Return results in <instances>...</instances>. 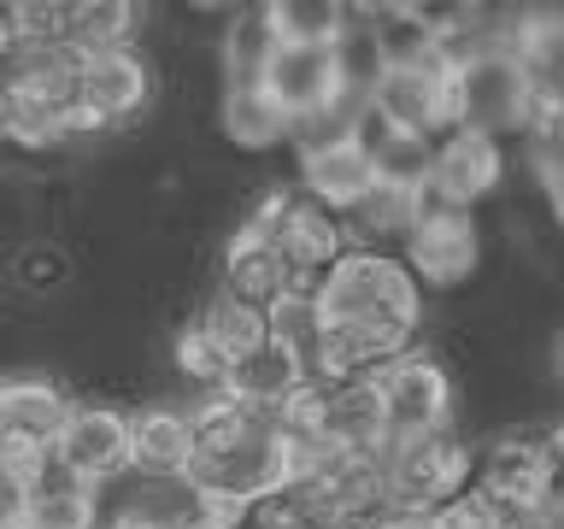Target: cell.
Listing matches in <instances>:
<instances>
[{"instance_id": "obj_17", "label": "cell", "mask_w": 564, "mask_h": 529, "mask_svg": "<svg viewBox=\"0 0 564 529\" xmlns=\"http://www.w3.org/2000/svg\"><path fill=\"white\" fill-rule=\"evenodd\" d=\"M306 382H312L306 359H294L282 342H271V347H259V353H247V359H236L224 395H236V400H247V406H289Z\"/></svg>"}, {"instance_id": "obj_24", "label": "cell", "mask_w": 564, "mask_h": 529, "mask_svg": "<svg viewBox=\"0 0 564 529\" xmlns=\"http://www.w3.org/2000/svg\"><path fill=\"white\" fill-rule=\"evenodd\" d=\"M200 324L218 335V347L229 353V359H247V353L271 347V312H264V306H247V300L224 294V289L200 306Z\"/></svg>"}, {"instance_id": "obj_2", "label": "cell", "mask_w": 564, "mask_h": 529, "mask_svg": "<svg viewBox=\"0 0 564 529\" xmlns=\"http://www.w3.org/2000/svg\"><path fill=\"white\" fill-rule=\"evenodd\" d=\"M264 236L276 241V253L289 259V271L300 289H324L329 271L352 253V224L341 212H329L324 201H312L306 188H271L264 201L247 212Z\"/></svg>"}, {"instance_id": "obj_11", "label": "cell", "mask_w": 564, "mask_h": 529, "mask_svg": "<svg viewBox=\"0 0 564 529\" xmlns=\"http://www.w3.org/2000/svg\"><path fill=\"white\" fill-rule=\"evenodd\" d=\"M506 176V141L482 130H453L435 141V171H430V201L470 212L476 201H488Z\"/></svg>"}, {"instance_id": "obj_27", "label": "cell", "mask_w": 564, "mask_h": 529, "mask_svg": "<svg viewBox=\"0 0 564 529\" xmlns=\"http://www.w3.org/2000/svg\"><path fill=\"white\" fill-rule=\"evenodd\" d=\"M500 523H506V506L494 500V494L476 483V476H470L458 494H447V500H441L430 518H423V529H500Z\"/></svg>"}, {"instance_id": "obj_6", "label": "cell", "mask_w": 564, "mask_h": 529, "mask_svg": "<svg viewBox=\"0 0 564 529\" xmlns=\"http://www.w3.org/2000/svg\"><path fill=\"white\" fill-rule=\"evenodd\" d=\"M377 395L388 412V447L412 435L453 430V370L430 347H412L400 365H388L377 377Z\"/></svg>"}, {"instance_id": "obj_19", "label": "cell", "mask_w": 564, "mask_h": 529, "mask_svg": "<svg viewBox=\"0 0 564 529\" xmlns=\"http://www.w3.org/2000/svg\"><path fill=\"white\" fill-rule=\"evenodd\" d=\"M141 12L135 0H70V47L77 53H118V47H135L141 35Z\"/></svg>"}, {"instance_id": "obj_26", "label": "cell", "mask_w": 564, "mask_h": 529, "mask_svg": "<svg viewBox=\"0 0 564 529\" xmlns=\"http://www.w3.org/2000/svg\"><path fill=\"white\" fill-rule=\"evenodd\" d=\"M12 282L24 294H53V289H65L70 282V253L59 241H47V236H35V241H24L12 253Z\"/></svg>"}, {"instance_id": "obj_28", "label": "cell", "mask_w": 564, "mask_h": 529, "mask_svg": "<svg viewBox=\"0 0 564 529\" xmlns=\"http://www.w3.org/2000/svg\"><path fill=\"white\" fill-rule=\"evenodd\" d=\"M541 518H546V529H564V483L553 488V500H546V511H541Z\"/></svg>"}, {"instance_id": "obj_29", "label": "cell", "mask_w": 564, "mask_h": 529, "mask_svg": "<svg viewBox=\"0 0 564 529\" xmlns=\"http://www.w3.org/2000/svg\"><path fill=\"white\" fill-rule=\"evenodd\" d=\"M546 201H553V218L564 224V183H553V188H546Z\"/></svg>"}, {"instance_id": "obj_1", "label": "cell", "mask_w": 564, "mask_h": 529, "mask_svg": "<svg viewBox=\"0 0 564 529\" xmlns=\"http://www.w3.org/2000/svg\"><path fill=\"white\" fill-rule=\"evenodd\" d=\"M317 294H324L329 324H400L423 335V282L400 259V247L352 241V253L335 264Z\"/></svg>"}, {"instance_id": "obj_18", "label": "cell", "mask_w": 564, "mask_h": 529, "mask_svg": "<svg viewBox=\"0 0 564 529\" xmlns=\"http://www.w3.org/2000/svg\"><path fill=\"white\" fill-rule=\"evenodd\" d=\"M0 136H7L12 153H59V148H70L59 106L35 100L12 83H0Z\"/></svg>"}, {"instance_id": "obj_3", "label": "cell", "mask_w": 564, "mask_h": 529, "mask_svg": "<svg viewBox=\"0 0 564 529\" xmlns=\"http://www.w3.org/2000/svg\"><path fill=\"white\" fill-rule=\"evenodd\" d=\"M388 465V500L405 518H430V511L458 494L476 476V447L465 441V430H435V435H412V441H394L382 453Z\"/></svg>"}, {"instance_id": "obj_21", "label": "cell", "mask_w": 564, "mask_h": 529, "mask_svg": "<svg viewBox=\"0 0 564 529\" xmlns=\"http://www.w3.org/2000/svg\"><path fill=\"white\" fill-rule=\"evenodd\" d=\"M171 365H176V377H183L194 395H224L229 370H236V359L218 347V335H212L200 317H188V324L171 335Z\"/></svg>"}, {"instance_id": "obj_15", "label": "cell", "mask_w": 564, "mask_h": 529, "mask_svg": "<svg viewBox=\"0 0 564 529\" xmlns=\"http://www.w3.org/2000/svg\"><path fill=\"white\" fill-rule=\"evenodd\" d=\"M377 183H382L377 165H370V153L352 136L335 141V148H317V153L300 159V188H306L312 201H324L329 212H341V218H352Z\"/></svg>"}, {"instance_id": "obj_23", "label": "cell", "mask_w": 564, "mask_h": 529, "mask_svg": "<svg viewBox=\"0 0 564 529\" xmlns=\"http://www.w3.org/2000/svg\"><path fill=\"white\" fill-rule=\"evenodd\" d=\"M271 24L282 42H306V47H341V35L352 30V7L341 0H276Z\"/></svg>"}, {"instance_id": "obj_7", "label": "cell", "mask_w": 564, "mask_h": 529, "mask_svg": "<svg viewBox=\"0 0 564 529\" xmlns=\"http://www.w3.org/2000/svg\"><path fill=\"white\" fill-rule=\"evenodd\" d=\"M400 259L412 264V277L423 289H441V294L465 289L476 277V264H482V229H476L470 212L430 201L423 218L412 224V236L400 241Z\"/></svg>"}, {"instance_id": "obj_25", "label": "cell", "mask_w": 564, "mask_h": 529, "mask_svg": "<svg viewBox=\"0 0 564 529\" xmlns=\"http://www.w3.org/2000/svg\"><path fill=\"white\" fill-rule=\"evenodd\" d=\"M35 511V529H106V511H100V494L77 483L70 471H59L53 483L30 500Z\"/></svg>"}, {"instance_id": "obj_31", "label": "cell", "mask_w": 564, "mask_h": 529, "mask_svg": "<svg viewBox=\"0 0 564 529\" xmlns=\"http://www.w3.org/2000/svg\"><path fill=\"white\" fill-rule=\"evenodd\" d=\"M553 365H558V377H564V330H558V342H553Z\"/></svg>"}, {"instance_id": "obj_14", "label": "cell", "mask_w": 564, "mask_h": 529, "mask_svg": "<svg viewBox=\"0 0 564 529\" xmlns=\"http://www.w3.org/2000/svg\"><path fill=\"white\" fill-rule=\"evenodd\" d=\"M70 418H77V400L65 395V382L30 377V370L0 382V435H24V441H42V447H59Z\"/></svg>"}, {"instance_id": "obj_4", "label": "cell", "mask_w": 564, "mask_h": 529, "mask_svg": "<svg viewBox=\"0 0 564 529\" xmlns=\"http://www.w3.org/2000/svg\"><path fill=\"white\" fill-rule=\"evenodd\" d=\"M453 106H458V130H482V136H500V141L511 130H529V118H535L529 65L506 47L476 53L470 65L453 71Z\"/></svg>"}, {"instance_id": "obj_16", "label": "cell", "mask_w": 564, "mask_h": 529, "mask_svg": "<svg viewBox=\"0 0 564 529\" xmlns=\"http://www.w3.org/2000/svg\"><path fill=\"white\" fill-rule=\"evenodd\" d=\"M188 465H194V406H176V400L135 406V471L188 476Z\"/></svg>"}, {"instance_id": "obj_12", "label": "cell", "mask_w": 564, "mask_h": 529, "mask_svg": "<svg viewBox=\"0 0 564 529\" xmlns=\"http://www.w3.org/2000/svg\"><path fill=\"white\" fill-rule=\"evenodd\" d=\"M153 88H159V71H153L148 53H141V47H118V53H95V60L83 65L77 106H88L95 118H106L118 130V123H130L135 112H148Z\"/></svg>"}, {"instance_id": "obj_20", "label": "cell", "mask_w": 564, "mask_h": 529, "mask_svg": "<svg viewBox=\"0 0 564 529\" xmlns=\"http://www.w3.org/2000/svg\"><path fill=\"white\" fill-rule=\"evenodd\" d=\"M218 118H224V136L236 141V148H276V141H289V112L264 95L259 83H247V88H224V106H218Z\"/></svg>"}, {"instance_id": "obj_10", "label": "cell", "mask_w": 564, "mask_h": 529, "mask_svg": "<svg viewBox=\"0 0 564 529\" xmlns=\"http://www.w3.org/2000/svg\"><path fill=\"white\" fill-rule=\"evenodd\" d=\"M259 88L289 112V123L312 118V112H329V106H370L359 95H347V77H341L335 47H306V42H282Z\"/></svg>"}, {"instance_id": "obj_8", "label": "cell", "mask_w": 564, "mask_h": 529, "mask_svg": "<svg viewBox=\"0 0 564 529\" xmlns=\"http://www.w3.org/2000/svg\"><path fill=\"white\" fill-rule=\"evenodd\" d=\"M59 458L88 488H106V483H118V476H130L135 471V412H123V406H95V400L77 406L70 430L59 435Z\"/></svg>"}, {"instance_id": "obj_13", "label": "cell", "mask_w": 564, "mask_h": 529, "mask_svg": "<svg viewBox=\"0 0 564 529\" xmlns=\"http://www.w3.org/2000/svg\"><path fill=\"white\" fill-rule=\"evenodd\" d=\"M218 289H224V294H236V300H247V306H264V312H271L282 294H294V289H300V282H294V271H289V259L276 253V241L264 236L253 218H241V224H236V236L224 241Z\"/></svg>"}, {"instance_id": "obj_9", "label": "cell", "mask_w": 564, "mask_h": 529, "mask_svg": "<svg viewBox=\"0 0 564 529\" xmlns=\"http://www.w3.org/2000/svg\"><path fill=\"white\" fill-rule=\"evenodd\" d=\"M382 118H394L405 136L441 141L458 130V106H453V71L430 60V65H388L377 95H370Z\"/></svg>"}, {"instance_id": "obj_30", "label": "cell", "mask_w": 564, "mask_h": 529, "mask_svg": "<svg viewBox=\"0 0 564 529\" xmlns=\"http://www.w3.org/2000/svg\"><path fill=\"white\" fill-rule=\"evenodd\" d=\"M500 529H546V518H506Z\"/></svg>"}, {"instance_id": "obj_5", "label": "cell", "mask_w": 564, "mask_h": 529, "mask_svg": "<svg viewBox=\"0 0 564 529\" xmlns=\"http://www.w3.org/2000/svg\"><path fill=\"white\" fill-rule=\"evenodd\" d=\"M476 483L506 506V518H541L558 476L546 465L541 423H506L476 447Z\"/></svg>"}, {"instance_id": "obj_22", "label": "cell", "mask_w": 564, "mask_h": 529, "mask_svg": "<svg viewBox=\"0 0 564 529\" xmlns=\"http://www.w3.org/2000/svg\"><path fill=\"white\" fill-rule=\"evenodd\" d=\"M324 335H329V312H324V294L317 289H294L271 306V342H282L294 359H306V370L324 353Z\"/></svg>"}]
</instances>
